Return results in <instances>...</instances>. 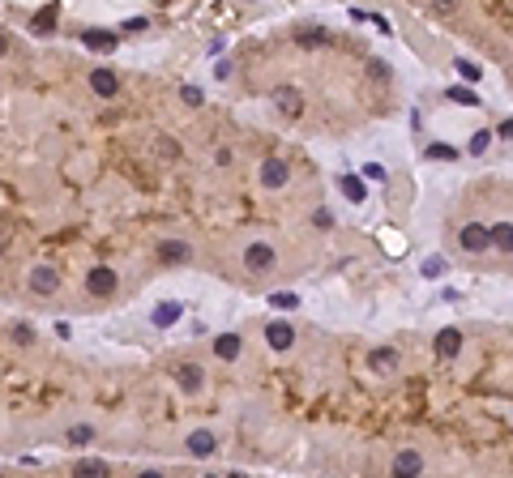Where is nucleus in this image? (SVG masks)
I'll list each match as a JSON object with an SVG mask.
<instances>
[{
    "label": "nucleus",
    "instance_id": "obj_10",
    "mask_svg": "<svg viewBox=\"0 0 513 478\" xmlns=\"http://www.w3.org/2000/svg\"><path fill=\"white\" fill-rule=\"evenodd\" d=\"M398 363H402V355L394 346H377V350H368V367L372 371H398Z\"/></svg>",
    "mask_w": 513,
    "mask_h": 478
},
{
    "label": "nucleus",
    "instance_id": "obj_28",
    "mask_svg": "<svg viewBox=\"0 0 513 478\" xmlns=\"http://www.w3.org/2000/svg\"><path fill=\"white\" fill-rule=\"evenodd\" d=\"M487 145H492V133L483 129V133H475V137H471V154H483Z\"/></svg>",
    "mask_w": 513,
    "mask_h": 478
},
{
    "label": "nucleus",
    "instance_id": "obj_31",
    "mask_svg": "<svg viewBox=\"0 0 513 478\" xmlns=\"http://www.w3.org/2000/svg\"><path fill=\"white\" fill-rule=\"evenodd\" d=\"M312 222H316V226H325V231H330V226H334V214H330V210H316V214H312Z\"/></svg>",
    "mask_w": 513,
    "mask_h": 478
},
{
    "label": "nucleus",
    "instance_id": "obj_21",
    "mask_svg": "<svg viewBox=\"0 0 513 478\" xmlns=\"http://www.w3.org/2000/svg\"><path fill=\"white\" fill-rule=\"evenodd\" d=\"M487 235H492V248H501V252H513V222L487 226Z\"/></svg>",
    "mask_w": 513,
    "mask_h": 478
},
{
    "label": "nucleus",
    "instance_id": "obj_34",
    "mask_svg": "<svg viewBox=\"0 0 513 478\" xmlns=\"http://www.w3.org/2000/svg\"><path fill=\"white\" fill-rule=\"evenodd\" d=\"M496 133H501V137H513V120H505V124H501Z\"/></svg>",
    "mask_w": 513,
    "mask_h": 478
},
{
    "label": "nucleus",
    "instance_id": "obj_12",
    "mask_svg": "<svg viewBox=\"0 0 513 478\" xmlns=\"http://www.w3.org/2000/svg\"><path fill=\"white\" fill-rule=\"evenodd\" d=\"M188 257H192V248L180 243V239H163V243H159V261H163V265H184Z\"/></svg>",
    "mask_w": 513,
    "mask_h": 478
},
{
    "label": "nucleus",
    "instance_id": "obj_5",
    "mask_svg": "<svg viewBox=\"0 0 513 478\" xmlns=\"http://www.w3.org/2000/svg\"><path fill=\"white\" fill-rule=\"evenodd\" d=\"M90 90L99 94V98H116L120 94V73L116 68H94L90 73Z\"/></svg>",
    "mask_w": 513,
    "mask_h": 478
},
{
    "label": "nucleus",
    "instance_id": "obj_32",
    "mask_svg": "<svg viewBox=\"0 0 513 478\" xmlns=\"http://www.w3.org/2000/svg\"><path fill=\"white\" fill-rule=\"evenodd\" d=\"M428 154H432V158H453V149H449V145H428Z\"/></svg>",
    "mask_w": 513,
    "mask_h": 478
},
{
    "label": "nucleus",
    "instance_id": "obj_7",
    "mask_svg": "<svg viewBox=\"0 0 513 478\" xmlns=\"http://www.w3.org/2000/svg\"><path fill=\"white\" fill-rule=\"evenodd\" d=\"M424 474V457L415 448H402L394 457V478H420Z\"/></svg>",
    "mask_w": 513,
    "mask_h": 478
},
{
    "label": "nucleus",
    "instance_id": "obj_15",
    "mask_svg": "<svg viewBox=\"0 0 513 478\" xmlns=\"http://www.w3.org/2000/svg\"><path fill=\"white\" fill-rule=\"evenodd\" d=\"M180 312H184V304H176V299H167V304H159V308L150 312V320L159 324V329H171V324L180 320Z\"/></svg>",
    "mask_w": 513,
    "mask_h": 478
},
{
    "label": "nucleus",
    "instance_id": "obj_37",
    "mask_svg": "<svg viewBox=\"0 0 513 478\" xmlns=\"http://www.w3.org/2000/svg\"><path fill=\"white\" fill-rule=\"evenodd\" d=\"M227 478H244V474H227Z\"/></svg>",
    "mask_w": 513,
    "mask_h": 478
},
{
    "label": "nucleus",
    "instance_id": "obj_27",
    "mask_svg": "<svg viewBox=\"0 0 513 478\" xmlns=\"http://www.w3.org/2000/svg\"><path fill=\"white\" fill-rule=\"evenodd\" d=\"M458 73H462V77H467V82H479V77H483L475 60H458Z\"/></svg>",
    "mask_w": 513,
    "mask_h": 478
},
{
    "label": "nucleus",
    "instance_id": "obj_6",
    "mask_svg": "<svg viewBox=\"0 0 513 478\" xmlns=\"http://www.w3.org/2000/svg\"><path fill=\"white\" fill-rule=\"evenodd\" d=\"M265 342L274 350H291L296 346V329H291V320H270L265 324Z\"/></svg>",
    "mask_w": 513,
    "mask_h": 478
},
{
    "label": "nucleus",
    "instance_id": "obj_17",
    "mask_svg": "<svg viewBox=\"0 0 513 478\" xmlns=\"http://www.w3.org/2000/svg\"><path fill=\"white\" fill-rule=\"evenodd\" d=\"M73 478H111V466L103 457H86V461H78Z\"/></svg>",
    "mask_w": 513,
    "mask_h": 478
},
{
    "label": "nucleus",
    "instance_id": "obj_16",
    "mask_svg": "<svg viewBox=\"0 0 513 478\" xmlns=\"http://www.w3.org/2000/svg\"><path fill=\"white\" fill-rule=\"evenodd\" d=\"M214 448H218V436H214V432H206V427L188 436V452H192V457H210Z\"/></svg>",
    "mask_w": 513,
    "mask_h": 478
},
{
    "label": "nucleus",
    "instance_id": "obj_14",
    "mask_svg": "<svg viewBox=\"0 0 513 478\" xmlns=\"http://www.w3.org/2000/svg\"><path fill=\"white\" fill-rule=\"evenodd\" d=\"M458 350H462V329H453V324H449V329L436 333V355H441V359H453Z\"/></svg>",
    "mask_w": 513,
    "mask_h": 478
},
{
    "label": "nucleus",
    "instance_id": "obj_30",
    "mask_svg": "<svg viewBox=\"0 0 513 478\" xmlns=\"http://www.w3.org/2000/svg\"><path fill=\"white\" fill-rule=\"evenodd\" d=\"M363 175H368V180H377V184H381V180H385V167H381V163H368V167H363Z\"/></svg>",
    "mask_w": 513,
    "mask_h": 478
},
{
    "label": "nucleus",
    "instance_id": "obj_29",
    "mask_svg": "<svg viewBox=\"0 0 513 478\" xmlns=\"http://www.w3.org/2000/svg\"><path fill=\"white\" fill-rule=\"evenodd\" d=\"M180 98H184L188 107H201V98H206V94H201L197 86H184V90H180Z\"/></svg>",
    "mask_w": 513,
    "mask_h": 478
},
{
    "label": "nucleus",
    "instance_id": "obj_19",
    "mask_svg": "<svg viewBox=\"0 0 513 478\" xmlns=\"http://www.w3.org/2000/svg\"><path fill=\"white\" fill-rule=\"evenodd\" d=\"M338 188L347 201H355V205H363V196H368V188H363V180H355V175H338Z\"/></svg>",
    "mask_w": 513,
    "mask_h": 478
},
{
    "label": "nucleus",
    "instance_id": "obj_9",
    "mask_svg": "<svg viewBox=\"0 0 513 478\" xmlns=\"http://www.w3.org/2000/svg\"><path fill=\"white\" fill-rule=\"evenodd\" d=\"M56 286H60V278H56L52 265H35V269H30V291H35V295H52Z\"/></svg>",
    "mask_w": 513,
    "mask_h": 478
},
{
    "label": "nucleus",
    "instance_id": "obj_18",
    "mask_svg": "<svg viewBox=\"0 0 513 478\" xmlns=\"http://www.w3.org/2000/svg\"><path fill=\"white\" fill-rule=\"evenodd\" d=\"M56 21H60V9H56V5H43V9L30 17V30H35V35H47V30H56Z\"/></svg>",
    "mask_w": 513,
    "mask_h": 478
},
{
    "label": "nucleus",
    "instance_id": "obj_23",
    "mask_svg": "<svg viewBox=\"0 0 513 478\" xmlns=\"http://www.w3.org/2000/svg\"><path fill=\"white\" fill-rule=\"evenodd\" d=\"M90 440H94V427H90V423L69 427V444H90Z\"/></svg>",
    "mask_w": 513,
    "mask_h": 478
},
{
    "label": "nucleus",
    "instance_id": "obj_26",
    "mask_svg": "<svg viewBox=\"0 0 513 478\" xmlns=\"http://www.w3.org/2000/svg\"><path fill=\"white\" fill-rule=\"evenodd\" d=\"M445 273V257H428L424 261V278H441Z\"/></svg>",
    "mask_w": 513,
    "mask_h": 478
},
{
    "label": "nucleus",
    "instance_id": "obj_36",
    "mask_svg": "<svg viewBox=\"0 0 513 478\" xmlns=\"http://www.w3.org/2000/svg\"><path fill=\"white\" fill-rule=\"evenodd\" d=\"M141 478H163V474H159V470H145V474H141Z\"/></svg>",
    "mask_w": 513,
    "mask_h": 478
},
{
    "label": "nucleus",
    "instance_id": "obj_4",
    "mask_svg": "<svg viewBox=\"0 0 513 478\" xmlns=\"http://www.w3.org/2000/svg\"><path fill=\"white\" fill-rule=\"evenodd\" d=\"M462 248H467V252H487V248H492L487 226L483 222H467V226H462Z\"/></svg>",
    "mask_w": 513,
    "mask_h": 478
},
{
    "label": "nucleus",
    "instance_id": "obj_11",
    "mask_svg": "<svg viewBox=\"0 0 513 478\" xmlns=\"http://www.w3.org/2000/svg\"><path fill=\"white\" fill-rule=\"evenodd\" d=\"M82 43L90 47V52H116V43H120V35L116 30H82Z\"/></svg>",
    "mask_w": 513,
    "mask_h": 478
},
{
    "label": "nucleus",
    "instance_id": "obj_20",
    "mask_svg": "<svg viewBox=\"0 0 513 478\" xmlns=\"http://www.w3.org/2000/svg\"><path fill=\"white\" fill-rule=\"evenodd\" d=\"M240 346H244V342H240V333H223V338L214 342V355L231 363V359H240Z\"/></svg>",
    "mask_w": 513,
    "mask_h": 478
},
{
    "label": "nucleus",
    "instance_id": "obj_8",
    "mask_svg": "<svg viewBox=\"0 0 513 478\" xmlns=\"http://www.w3.org/2000/svg\"><path fill=\"white\" fill-rule=\"evenodd\" d=\"M287 180H291V167H287L282 158H265V163H261V184H265V188H282Z\"/></svg>",
    "mask_w": 513,
    "mask_h": 478
},
{
    "label": "nucleus",
    "instance_id": "obj_33",
    "mask_svg": "<svg viewBox=\"0 0 513 478\" xmlns=\"http://www.w3.org/2000/svg\"><path fill=\"white\" fill-rule=\"evenodd\" d=\"M13 338H17V342H26V346H30V342H35V329H26V324H21V329H13Z\"/></svg>",
    "mask_w": 513,
    "mask_h": 478
},
{
    "label": "nucleus",
    "instance_id": "obj_3",
    "mask_svg": "<svg viewBox=\"0 0 513 478\" xmlns=\"http://www.w3.org/2000/svg\"><path fill=\"white\" fill-rule=\"evenodd\" d=\"M274 107L282 111V116H304V94L296 90V86H274Z\"/></svg>",
    "mask_w": 513,
    "mask_h": 478
},
{
    "label": "nucleus",
    "instance_id": "obj_22",
    "mask_svg": "<svg viewBox=\"0 0 513 478\" xmlns=\"http://www.w3.org/2000/svg\"><path fill=\"white\" fill-rule=\"evenodd\" d=\"M270 304L282 308V312H296V308H300V295H296V291H278V295H270Z\"/></svg>",
    "mask_w": 513,
    "mask_h": 478
},
{
    "label": "nucleus",
    "instance_id": "obj_2",
    "mask_svg": "<svg viewBox=\"0 0 513 478\" xmlns=\"http://www.w3.org/2000/svg\"><path fill=\"white\" fill-rule=\"evenodd\" d=\"M116 282H120V278H116V269H111V265H94V269L86 273V291H90V295H99V299H107V295L116 291Z\"/></svg>",
    "mask_w": 513,
    "mask_h": 478
},
{
    "label": "nucleus",
    "instance_id": "obj_24",
    "mask_svg": "<svg viewBox=\"0 0 513 478\" xmlns=\"http://www.w3.org/2000/svg\"><path fill=\"white\" fill-rule=\"evenodd\" d=\"M449 98H453V103H462V107H479V98L471 90H462V86H449Z\"/></svg>",
    "mask_w": 513,
    "mask_h": 478
},
{
    "label": "nucleus",
    "instance_id": "obj_38",
    "mask_svg": "<svg viewBox=\"0 0 513 478\" xmlns=\"http://www.w3.org/2000/svg\"><path fill=\"white\" fill-rule=\"evenodd\" d=\"M206 478H214V474H206Z\"/></svg>",
    "mask_w": 513,
    "mask_h": 478
},
{
    "label": "nucleus",
    "instance_id": "obj_35",
    "mask_svg": "<svg viewBox=\"0 0 513 478\" xmlns=\"http://www.w3.org/2000/svg\"><path fill=\"white\" fill-rule=\"evenodd\" d=\"M5 52H9V39H5V35H0V56H5Z\"/></svg>",
    "mask_w": 513,
    "mask_h": 478
},
{
    "label": "nucleus",
    "instance_id": "obj_1",
    "mask_svg": "<svg viewBox=\"0 0 513 478\" xmlns=\"http://www.w3.org/2000/svg\"><path fill=\"white\" fill-rule=\"evenodd\" d=\"M274 243H249V248H244V269H249V273H265V269H274Z\"/></svg>",
    "mask_w": 513,
    "mask_h": 478
},
{
    "label": "nucleus",
    "instance_id": "obj_13",
    "mask_svg": "<svg viewBox=\"0 0 513 478\" xmlns=\"http://www.w3.org/2000/svg\"><path fill=\"white\" fill-rule=\"evenodd\" d=\"M176 380L184 393H197L206 385V371H201V363H184V367H176Z\"/></svg>",
    "mask_w": 513,
    "mask_h": 478
},
{
    "label": "nucleus",
    "instance_id": "obj_25",
    "mask_svg": "<svg viewBox=\"0 0 513 478\" xmlns=\"http://www.w3.org/2000/svg\"><path fill=\"white\" fill-rule=\"evenodd\" d=\"M321 43H330L325 30H304V35H300V47H321Z\"/></svg>",
    "mask_w": 513,
    "mask_h": 478
}]
</instances>
